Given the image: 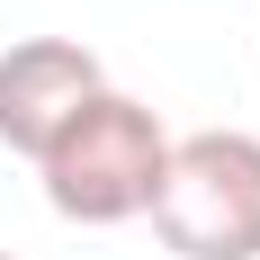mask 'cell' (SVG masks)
Masks as SVG:
<instances>
[{
	"mask_svg": "<svg viewBox=\"0 0 260 260\" xmlns=\"http://www.w3.org/2000/svg\"><path fill=\"white\" fill-rule=\"evenodd\" d=\"M161 161H171V126L126 90H99L36 153V180H45V207L63 224H135V215H153Z\"/></svg>",
	"mask_w": 260,
	"mask_h": 260,
	"instance_id": "6da1fadb",
	"label": "cell"
},
{
	"mask_svg": "<svg viewBox=\"0 0 260 260\" xmlns=\"http://www.w3.org/2000/svg\"><path fill=\"white\" fill-rule=\"evenodd\" d=\"M153 234L180 260H260V135L207 126L171 135L153 188Z\"/></svg>",
	"mask_w": 260,
	"mask_h": 260,
	"instance_id": "7a4b0ae2",
	"label": "cell"
},
{
	"mask_svg": "<svg viewBox=\"0 0 260 260\" xmlns=\"http://www.w3.org/2000/svg\"><path fill=\"white\" fill-rule=\"evenodd\" d=\"M99 90H108V72L81 36H18L0 54V144L18 161H36Z\"/></svg>",
	"mask_w": 260,
	"mask_h": 260,
	"instance_id": "3957f363",
	"label": "cell"
},
{
	"mask_svg": "<svg viewBox=\"0 0 260 260\" xmlns=\"http://www.w3.org/2000/svg\"><path fill=\"white\" fill-rule=\"evenodd\" d=\"M0 260H18V251H0Z\"/></svg>",
	"mask_w": 260,
	"mask_h": 260,
	"instance_id": "277c9868",
	"label": "cell"
}]
</instances>
